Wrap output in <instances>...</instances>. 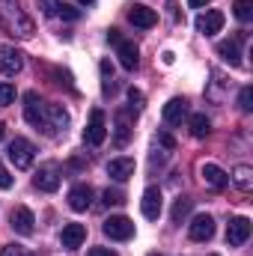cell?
Returning a JSON list of instances; mask_svg holds the SVG:
<instances>
[{"instance_id": "18", "label": "cell", "mask_w": 253, "mask_h": 256, "mask_svg": "<svg viewBox=\"0 0 253 256\" xmlns=\"http://www.w3.org/2000/svg\"><path fill=\"white\" fill-rule=\"evenodd\" d=\"M90 202H92V188H90V185H74V188L68 191V206H72V212H86Z\"/></svg>"}, {"instance_id": "37", "label": "cell", "mask_w": 253, "mask_h": 256, "mask_svg": "<svg viewBox=\"0 0 253 256\" xmlns=\"http://www.w3.org/2000/svg\"><path fill=\"white\" fill-rule=\"evenodd\" d=\"M102 74H104L108 80L114 78V66H110V60H102Z\"/></svg>"}, {"instance_id": "16", "label": "cell", "mask_w": 253, "mask_h": 256, "mask_svg": "<svg viewBox=\"0 0 253 256\" xmlns=\"http://www.w3.org/2000/svg\"><path fill=\"white\" fill-rule=\"evenodd\" d=\"M185 116H188V102L185 98H170L164 104V122L167 126H182Z\"/></svg>"}, {"instance_id": "38", "label": "cell", "mask_w": 253, "mask_h": 256, "mask_svg": "<svg viewBox=\"0 0 253 256\" xmlns=\"http://www.w3.org/2000/svg\"><path fill=\"white\" fill-rule=\"evenodd\" d=\"M108 42H110V45H120V42H122L120 30H108Z\"/></svg>"}, {"instance_id": "10", "label": "cell", "mask_w": 253, "mask_h": 256, "mask_svg": "<svg viewBox=\"0 0 253 256\" xmlns=\"http://www.w3.org/2000/svg\"><path fill=\"white\" fill-rule=\"evenodd\" d=\"M33 224H36V218H33V212H30L27 206H18V208H12V214H9V226H12L15 232H21V236H30V232H33Z\"/></svg>"}, {"instance_id": "41", "label": "cell", "mask_w": 253, "mask_h": 256, "mask_svg": "<svg viewBox=\"0 0 253 256\" xmlns=\"http://www.w3.org/2000/svg\"><path fill=\"white\" fill-rule=\"evenodd\" d=\"M3 134H6V126H3V122H0V140H3Z\"/></svg>"}, {"instance_id": "9", "label": "cell", "mask_w": 253, "mask_h": 256, "mask_svg": "<svg viewBox=\"0 0 253 256\" xmlns=\"http://www.w3.org/2000/svg\"><path fill=\"white\" fill-rule=\"evenodd\" d=\"M242 42H244V33H238L232 39H224V42H218V54L230 66H242Z\"/></svg>"}, {"instance_id": "42", "label": "cell", "mask_w": 253, "mask_h": 256, "mask_svg": "<svg viewBox=\"0 0 253 256\" xmlns=\"http://www.w3.org/2000/svg\"><path fill=\"white\" fill-rule=\"evenodd\" d=\"M149 256H161V254H149Z\"/></svg>"}, {"instance_id": "27", "label": "cell", "mask_w": 253, "mask_h": 256, "mask_svg": "<svg viewBox=\"0 0 253 256\" xmlns=\"http://www.w3.org/2000/svg\"><path fill=\"white\" fill-rule=\"evenodd\" d=\"M15 102V86L12 84H0V108H6V104H12Z\"/></svg>"}, {"instance_id": "40", "label": "cell", "mask_w": 253, "mask_h": 256, "mask_svg": "<svg viewBox=\"0 0 253 256\" xmlns=\"http://www.w3.org/2000/svg\"><path fill=\"white\" fill-rule=\"evenodd\" d=\"M78 3H80V6H92L96 0H78Z\"/></svg>"}, {"instance_id": "11", "label": "cell", "mask_w": 253, "mask_h": 256, "mask_svg": "<svg viewBox=\"0 0 253 256\" xmlns=\"http://www.w3.org/2000/svg\"><path fill=\"white\" fill-rule=\"evenodd\" d=\"M24 68V57H21V51H15V48H9V45H0V72L3 74H18Z\"/></svg>"}, {"instance_id": "15", "label": "cell", "mask_w": 253, "mask_h": 256, "mask_svg": "<svg viewBox=\"0 0 253 256\" xmlns=\"http://www.w3.org/2000/svg\"><path fill=\"white\" fill-rule=\"evenodd\" d=\"M84 238H86V226H84V224H66L63 226L60 242H63L66 250H78V248L84 244Z\"/></svg>"}, {"instance_id": "43", "label": "cell", "mask_w": 253, "mask_h": 256, "mask_svg": "<svg viewBox=\"0 0 253 256\" xmlns=\"http://www.w3.org/2000/svg\"><path fill=\"white\" fill-rule=\"evenodd\" d=\"M214 256H218V254H214Z\"/></svg>"}, {"instance_id": "6", "label": "cell", "mask_w": 253, "mask_h": 256, "mask_svg": "<svg viewBox=\"0 0 253 256\" xmlns=\"http://www.w3.org/2000/svg\"><path fill=\"white\" fill-rule=\"evenodd\" d=\"M250 238V220L248 218H232L226 226V244L230 248H242Z\"/></svg>"}, {"instance_id": "39", "label": "cell", "mask_w": 253, "mask_h": 256, "mask_svg": "<svg viewBox=\"0 0 253 256\" xmlns=\"http://www.w3.org/2000/svg\"><path fill=\"white\" fill-rule=\"evenodd\" d=\"M208 0H188V6H194V9H200V6H206Z\"/></svg>"}, {"instance_id": "4", "label": "cell", "mask_w": 253, "mask_h": 256, "mask_svg": "<svg viewBox=\"0 0 253 256\" xmlns=\"http://www.w3.org/2000/svg\"><path fill=\"white\" fill-rule=\"evenodd\" d=\"M102 230H104V236H108V238H114V242H128V238L134 236V224H131L128 218H122V214L108 218Z\"/></svg>"}, {"instance_id": "12", "label": "cell", "mask_w": 253, "mask_h": 256, "mask_svg": "<svg viewBox=\"0 0 253 256\" xmlns=\"http://www.w3.org/2000/svg\"><path fill=\"white\" fill-rule=\"evenodd\" d=\"M128 21H131L134 27H143V30H149V27H155V24H158V15H155V9L134 3V6L128 9Z\"/></svg>"}, {"instance_id": "8", "label": "cell", "mask_w": 253, "mask_h": 256, "mask_svg": "<svg viewBox=\"0 0 253 256\" xmlns=\"http://www.w3.org/2000/svg\"><path fill=\"white\" fill-rule=\"evenodd\" d=\"M188 236L194 242H208L214 236V218L212 214H196L188 226Z\"/></svg>"}, {"instance_id": "13", "label": "cell", "mask_w": 253, "mask_h": 256, "mask_svg": "<svg viewBox=\"0 0 253 256\" xmlns=\"http://www.w3.org/2000/svg\"><path fill=\"white\" fill-rule=\"evenodd\" d=\"M220 27H224V12H218V9H208L196 18V30L202 36H214V33H220Z\"/></svg>"}, {"instance_id": "30", "label": "cell", "mask_w": 253, "mask_h": 256, "mask_svg": "<svg viewBox=\"0 0 253 256\" xmlns=\"http://www.w3.org/2000/svg\"><path fill=\"white\" fill-rule=\"evenodd\" d=\"M0 256H33V254L21 244H6V248H0Z\"/></svg>"}, {"instance_id": "14", "label": "cell", "mask_w": 253, "mask_h": 256, "mask_svg": "<svg viewBox=\"0 0 253 256\" xmlns=\"http://www.w3.org/2000/svg\"><path fill=\"white\" fill-rule=\"evenodd\" d=\"M68 126V114H66L60 104H45V131L54 134V131H63Z\"/></svg>"}, {"instance_id": "28", "label": "cell", "mask_w": 253, "mask_h": 256, "mask_svg": "<svg viewBox=\"0 0 253 256\" xmlns=\"http://www.w3.org/2000/svg\"><path fill=\"white\" fill-rule=\"evenodd\" d=\"M238 108H242L244 114H250V110H253V90H250V86H244V90H242V96H238Z\"/></svg>"}, {"instance_id": "25", "label": "cell", "mask_w": 253, "mask_h": 256, "mask_svg": "<svg viewBox=\"0 0 253 256\" xmlns=\"http://www.w3.org/2000/svg\"><path fill=\"white\" fill-rule=\"evenodd\" d=\"M188 126H190V134H194V137H206V134L212 131V122H208L206 114H194L188 120Z\"/></svg>"}, {"instance_id": "22", "label": "cell", "mask_w": 253, "mask_h": 256, "mask_svg": "<svg viewBox=\"0 0 253 256\" xmlns=\"http://www.w3.org/2000/svg\"><path fill=\"white\" fill-rule=\"evenodd\" d=\"M116 146H122L128 140V134H131V128H134V116L128 114V110H116Z\"/></svg>"}, {"instance_id": "32", "label": "cell", "mask_w": 253, "mask_h": 256, "mask_svg": "<svg viewBox=\"0 0 253 256\" xmlns=\"http://www.w3.org/2000/svg\"><path fill=\"white\" fill-rule=\"evenodd\" d=\"M128 102H131V110H140V108H143V92L131 86V90H128Z\"/></svg>"}, {"instance_id": "20", "label": "cell", "mask_w": 253, "mask_h": 256, "mask_svg": "<svg viewBox=\"0 0 253 256\" xmlns=\"http://www.w3.org/2000/svg\"><path fill=\"white\" fill-rule=\"evenodd\" d=\"M116 57H120V66H122V68H128V72H134V68H137V63H140L137 45H134V42H126V39L116 45Z\"/></svg>"}, {"instance_id": "3", "label": "cell", "mask_w": 253, "mask_h": 256, "mask_svg": "<svg viewBox=\"0 0 253 256\" xmlns=\"http://www.w3.org/2000/svg\"><path fill=\"white\" fill-rule=\"evenodd\" d=\"M104 137H108V116H104V110H92L90 122H86V131H84V140L90 146H102Z\"/></svg>"}, {"instance_id": "5", "label": "cell", "mask_w": 253, "mask_h": 256, "mask_svg": "<svg viewBox=\"0 0 253 256\" xmlns=\"http://www.w3.org/2000/svg\"><path fill=\"white\" fill-rule=\"evenodd\" d=\"M24 116H27V122L36 128H45V104L39 102V96L30 90V92H24Z\"/></svg>"}, {"instance_id": "24", "label": "cell", "mask_w": 253, "mask_h": 256, "mask_svg": "<svg viewBox=\"0 0 253 256\" xmlns=\"http://www.w3.org/2000/svg\"><path fill=\"white\" fill-rule=\"evenodd\" d=\"M190 208H194V200H190V196H179V200L173 202V212H170V214H173V224H182L190 214Z\"/></svg>"}, {"instance_id": "7", "label": "cell", "mask_w": 253, "mask_h": 256, "mask_svg": "<svg viewBox=\"0 0 253 256\" xmlns=\"http://www.w3.org/2000/svg\"><path fill=\"white\" fill-rule=\"evenodd\" d=\"M161 206H164V196H161L158 188H146V191H143V200H140V212H143V218L158 220V218H161Z\"/></svg>"}, {"instance_id": "35", "label": "cell", "mask_w": 253, "mask_h": 256, "mask_svg": "<svg viewBox=\"0 0 253 256\" xmlns=\"http://www.w3.org/2000/svg\"><path fill=\"white\" fill-rule=\"evenodd\" d=\"M158 143H161L164 149H176V140H173L170 134H158Z\"/></svg>"}, {"instance_id": "26", "label": "cell", "mask_w": 253, "mask_h": 256, "mask_svg": "<svg viewBox=\"0 0 253 256\" xmlns=\"http://www.w3.org/2000/svg\"><path fill=\"white\" fill-rule=\"evenodd\" d=\"M232 15H236L242 24H248L253 18V0H236V3H232Z\"/></svg>"}, {"instance_id": "33", "label": "cell", "mask_w": 253, "mask_h": 256, "mask_svg": "<svg viewBox=\"0 0 253 256\" xmlns=\"http://www.w3.org/2000/svg\"><path fill=\"white\" fill-rule=\"evenodd\" d=\"M12 182H15V179H12V176H9V170L0 164V191H9V188H12Z\"/></svg>"}, {"instance_id": "2", "label": "cell", "mask_w": 253, "mask_h": 256, "mask_svg": "<svg viewBox=\"0 0 253 256\" xmlns=\"http://www.w3.org/2000/svg\"><path fill=\"white\" fill-rule=\"evenodd\" d=\"M33 158H36V149H33L30 140L15 137V140L9 143V161L15 164V170H27V167H33Z\"/></svg>"}, {"instance_id": "23", "label": "cell", "mask_w": 253, "mask_h": 256, "mask_svg": "<svg viewBox=\"0 0 253 256\" xmlns=\"http://www.w3.org/2000/svg\"><path fill=\"white\" fill-rule=\"evenodd\" d=\"M232 182H236V188H238V191H250V188H253V170L248 167V164L236 167V170H232Z\"/></svg>"}, {"instance_id": "21", "label": "cell", "mask_w": 253, "mask_h": 256, "mask_svg": "<svg viewBox=\"0 0 253 256\" xmlns=\"http://www.w3.org/2000/svg\"><path fill=\"white\" fill-rule=\"evenodd\" d=\"M200 173H202V179H206L212 188H218V191H224V188L230 185V176H226L218 164H202V170H200Z\"/></svg>"}, {"instance_id": "31", "label": "cell", "mask_w": 253, "mask_h": 256, "mask_svg": "<svg viewBox=\"0 0 253 256\" xmlns=\"http://www.w3.org/2000/svg\"><path fill=\"white\" fill-rule=\"evenodd\" d=\"M57 15H60V18H66V21H74V18H80V9H74V6H68V3H63Z\"/></svg>"}, {"instance_id": "34", "label": "cell", "mask_w": 253, "mask_h": 256, "mask_svg": "<svg viewBox=\"0 0 253 256\" xmlns=\"http://www.w3.org/2000/svg\"><path fill=\"white\" fill-rule=\"evenodd\" d=\"M42 6H45V12H48V15H57V12H60V6H63V0H42Z\"/></svg>"}, {"instance_id": "36", "label": "cell", "mask_w": 253, "mask_h": 256, "mask_svg": "<svg viewBox=\"0 0 253 256\" xmlns=\"http://www.w3.org/2000/svg\"><path fill=\"white\" fill-rule=\"evenodd\" d=\"M90 256H116V250H110V248H92Z\"/></svg>"}, {"instance_id": "17", "label": "cell", "mask_w": 253, "mask_h": 256, "mask_svg": "<svg viewBox=\"0 0 253 256\" xmlns=\"http://www.w3.org/2000/svg\"><path fill=\"white\" fill-rule=\"evenodd\" d=\"M33 185H36L39 191H45V194L57 191V188H60V173H57L54 167H39V173H36Z\"/></svg>"}, {"instance_id": "29", "label": "cell", "mask_w": 253, "mask_h": 256, "mask_svg": "<svg viewBox=\"0 0 253 256\" xmlns=\"http://www.w3.org/2000/svg\"><path fill=\"white\" fill-rule=\"evenodd\" d=\"M102 200H104V206H120V202H126V196H122V191H116V188H114V191L108 188V191L102 194Z\"/></svg>"}, {"instance_id": "1", "label": "cell", "mask_w": 253, "mask_h": 256, "mask_svg": "<svg viewBox=\"0 0 253 256\" xmlns=\"http://www.w3.org/2000/svg\"><path fill=\"white\" fill-rule=\"evenodd\" d=\"M0 27L12 36H21V39L33 36V30H36L33 18L24 12L21 0H0Z\"/></svg>"}, {"instance_id": "19", "label": "cell", "mask_w": 253, "mask_h": 256, "mask_svg": "<svg viewBox=\"0 0 253 256\" xmlns=\"http://www.w3.org/2000/svg\"><path fill=\"white\" fill-rule=\"evenodd\" d=\"M108 176L116 179V182H126L134 176V158H114L108 164Z\"/></svg>"}]
</instances>
